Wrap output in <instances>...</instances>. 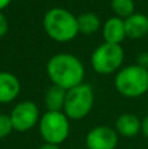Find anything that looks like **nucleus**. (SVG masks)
<instances>
[{
  "label": "nucleus",
  "mask_w": 148,
  "mask_h": 149,
  "mask_svg": "<svg viewBox=\"0 0 148 149\" xmlns=\"http://www.w3.org/2000/svg\"><path fill=\"white\" fill-rule=\"evenodd\" d=\"M9 116L13 124V130L18 132H26L31 130L37 123H39L41 119L38 106L31 101H24L17 103Z\"/></svg>",
  "instance_id": "0eeeda50"
},
{
  "label": "nucleus",
  "mask_w": 148,
  "mask_h": 149,
  "mask_svg": "<svg viewBox=\"0 0 148 149\" xmlns=\"http://www.w3.org/2000/svg\"><path fill=\"white\" fill-rule=\"evenodd\" d=\"M134 0H112V9L119 18H127L134 15Z\"/></svg>",
  "instance_id": "2eb2a0df"
},
{
  "label": "nucleus",
  "mask_w": 148,
  "mask_h": 149,
  "mask_svg": "<svg viewBox=\"0 0 148 149\" xmlns=\"http://www.w3.org/2000/svg\"><path fill=\"white\" fill-rule=\"evenodd\" d=\"M12 131H13V124L12 120H10V116L5 115V114H0V139L9 136Z\"/></svg>",
  "instance_id": "dca6fc26"
},
{
  "label": "nucleus",
  "mask_w": 148,
  "mask_h": 149,
  "mask_svg": "<svg viewBox=\"0 0 148 149\" xmlns=\"http://www.w3.org/2000/svg\"><path fill=\"white\" fill-rule=\"evenodd\" d=\"M142 132H143V135L148 139V114L144 116L143 120H142Z\"/></svg>",
  "instance_id": "a211bd4d"
},
{
  "label": "nucleus",
  "mask_w": 148,
  "mask_h": 149,
  "mask_svg": "<svg viewBox=\"0 0 148 149\" xmlns=\"http://www.w3.org/2000/svg\"><path fill=\"white\" fill-rule=\"evenodd\" d=\"M100 18L97 15L92 12H87L83 13L77 17V28H79V33L83 34H92L94 31H97L100 29Z\"/></svg>",
  "instance_id": "4468645a"
},
{
  "label": "nucleus",
  "mask_w": 148,
  "mask_h": 149,
  "mask_svg": "<svg viewBox=\"0 0 148 149\" xmlns=\"http://www.w3.org/2000/svg\"><path fill=\"white\" fill-rule=\"evenodd\" d=\"M93 103H94L93 88L89 84L83 82V84L67 90L63 113L67 115L68 119L79 120V119L85 118L91 113Z\"/></svg>",
  "instance_id": "20e7f679"
},
{
  "label": "nucleus",
  "mask_w": 148,
  "mask_h": 149,
  "mask_svg": "<svg viewBox=\"0 0 148 149\" xmlns=\"http://www.w3.org/2000/svg\"><path fill=\"white\" fill-rule=\"evenodd\" d=\"M7 31H8V21L5 18V16L0 12V38L3 36H5Z\"/></svg>",
  "instance_id": "f3484780"
},
{
  "label": "nucleus",
  "mask_w": 148,
  "mask_h": 149,
  "mask_svg": "<svg viewBox=\"0 0 148 149\" xmlns=\"http://www.w3.org/2000/svg\"><path fill=\"white\" fill-rule=\"evenodd\" d=\"M38 149H60L59 145H55V144H49V143H45V144H42L41 147Z\"/></svg>",
  "instance_id": "6ab92c4d"
},
{
  "label": "nucleus",
  "mask_w": 148,
  "mask_h": 149,
  "mask_svg": "<svg viewBox=\"0 0 148 149\" xmlns=\"http://www.w3.org/2000/svg\"><path fill=\"white\" fill-rule=\"evenodd\" d=\"M43 28L54 41L68 42L79 33L77 17L63 8H51L43 17Z\"/></svg>",
  "instance_id": "f03ea898"
},
{
  "label": "nucleus",
  "mask_w": 148,
  "mask_h": 149,
  "mask_svg": "<svg viewBox=\"0 0 148 149\" xmlns=\"http://www.w3.org/2000/svg\"><path fill=\"white\" fill-rule=\"evenodd\" d=\"M66 94L67 90L52 84V86H50L45 94V105L47 107V111H63Z\"/></svg>",
  "instance_id": "ddd939ff"
},
{
  "label": "nucleus",
  "mask_w": 148,
  "mask_h": 149,
  "mask_svg": "<svg viewBox=\"0 0 148 149\" xmlns=\"http://www.w3.org/2000/svg\"><path fill=\"white\" fill-rule=\"evenodd\" d=\"M118 144V134L108 126H97L87 134L85 145L88 149H115Z\"/></svg>",
  "instance_id": "6e6552de"
},
{
  "label": "nucleus",
  "mask_w": 148,
  "mask_h": 149,
  "mask_svg": "<svg viewBox=\"0 0 148 149\" xmlns=\"http://www.w3.org/2000/svg\"><path fill=\"white\" fill-rule=\"evenodd\" d=\"M12 1V0H0V12H1V9H4L5 7H8V4Z\"/></svg>",
  "instance_id": "aec40b11"
},
{
  "label": "nucleus",
  "mask_w": 148,
  "mask_h": 149,
  "mask_svg": "<svg viewBox=\"0 0 148 149\" xmlns=\"http://www.w3.org/2000/svg\"><path fill=\"white\" fill-rule=\"evenodd\" d=\"M104 34L105 42L108 43L121 45V42L125 39L126 31H125V21L119 17H110L104 25Z\"/></svg>",
  "instance_id": "f8f14e48"
},
{
  "label": "nucleus",
  "mask_w": 148,
  "mask_h": 149,
  "mask_svg": "<svg viewBox=\"0 0 148 149\" xmlns=\"http://www.w3.org/2000/svg\"><path fill=\"white\" fill-rule=\"evenodd\" d=\"M126 37L133 39H139L148 33V17L143 13H134L125 18Z\"/></svg>",
  "instance_id": "9d476101"
},
{
  "label": "nucleus",
  "mask_w": 148,
  "mask_h": 149,
  "mask_svg": "<svg viewBox=\"0 0 148 149\" xmlns=\"http://www.w3.org/2000/svg\"><path fill=\"white\" fill-rule=\"evenodd\" d=\"M47 74L52 84L70 90L83 84L84 65L76 56L71 54H57L47 63Z\"/></svg>",
  "instance_id": "f257e3e1"
},
{
  "label": "nucleus",
  "mask_w": 148,
  "mask_h": 149,
  "mask_svg": "<svg viewBox=\"0 0 148 149\" xmlns=\"http://www.w3.org/2000/svg\"><path fill=\"white\" fill-rule=\"evenodd\" d=\"M115 88L130 98L143 95L148 90V70L139 64L123 68L115 76Z\"/></svg>",
  "instance_id": "7ed1b4c3"
},
{
  "label": "nucleus",
  "mask_w": 148,
  "mask_h": 149,
  "mask_svg": "<svg viewBox=\"0 0 148 149\" xmlns=\"http://www.w3.org/2000/svg\"><path fill=\"white\" fill-rule=\"evenodd\" d=\"M21 85L18 79L10 72H0V103L12 102L18 95Z\"/></svg>",
  "instance_id": "1a4fd4ad"
},
{
  "label": "nucleus",
  "mask_w": 148,
  "mask_h": 149,
  "mask_svg": "<svg viewBox=\"0 0 148 149\" xmlns=\"http://www.w3.org/2000/svg\"><path fill=\"white\" fill-rule=\"evenodd\" d=\"M39 134L45 143L59 145L70 135V122L63 111H47L39 119Z\"/></svg>",
  "instance_id": "39448f33"
},
{
  "label": "nucleus",
  "mask_w": 148,
  "mask_h": 149,
  "mask_svg": "<svg viewBox=\"0 0 148 149\" xmlns=\"http://www.w3.org/2000/svg\"><path fill=\"white\" fill-rule=\"evenodd\" d=\"M115 131L118 135L125 137L136 136L142 131V120L134 114H122L115 122Z\"/></svg>",
  "instance_id": "9b49d317"
},
{
  "label": "nucleus",
  "mask_w": 148,
  "mask_h": 149,
  "mask_svg": "<svg viewBox=\"0 0 148 149\" xmlns=\"http://www.w3.org/2000/svg\"><path fill=\"white\" fill-rule=\"evenodd\" d=\"M125 52L121 45L105 43L100 45L92 54V67L97 73L109 74L117 71L123 62Z\"/></svg>",
  "instance_id": "423d86ee"
}]
</instances>
